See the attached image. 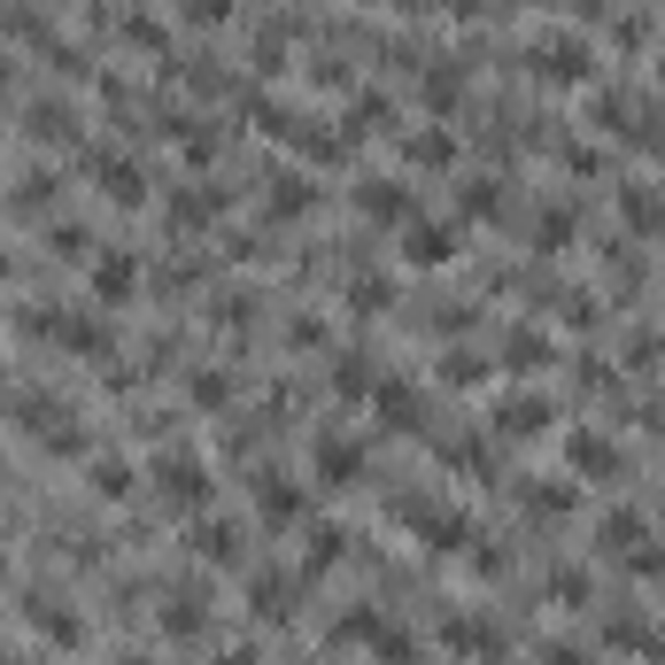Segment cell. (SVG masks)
<instances>
[{
    "mask_svg": "<svg viewBox=\"0 0 665 665\" xmlns=\"http://www.w3.org/2000/svg\"><path fill=\"white\" fill-rule=\"evenodd\" d=\"M24 325H39V332H55V341H62L70 356H109V332H101L94 317H77V310H32Z\"/></svg>",
    "mask_w": 665,
    "mask_h": 665,
    "instance_id": "6da1fadb",
    "label": "cell"
},
{
    "mask_svg": "<svg viewBox=\"0 0 665 665\" xmlns=\"http://www.w3.org/2000/svg\"><path fill=\"white\" fill-rule=\"evenodd\" d=\"M9 410H16V426H32V434H47L55 449H77V434H70V419H62V402H47V395H16Z\"/></svg>",
    "mask_w": 665,
    "mask_h": 665,
    "instance_id": "7a4b0ae2",
    "label": "cell"
},
{
    "mask_svg": "<svg viewBox=\"0 0 665 665\" xmlns=\"http://www.w3.org/2000/svg\"><path fill=\"white\" fill-rule=\"evenodd\" d=\"M155 480L171 487L179 504H202V495H209V472H202V464H194L186 449H171V457H162V464H155Z\"/></svg>",
    "mask_w": 665,
    "mask_h": 665,
    "instance_id": "3957f363",
    "label": "cell"
},
{
    "mask_svg": "<svg viewBox=\"0 0 665 665\" xmlns=\"http://www.w3.org/2000/svg\"><path fill=\"white\" fill-rule=\"evenodd\" d=\"M565 457H572V472H580V480H612V472H619V449H612L604 434H572V442H565Z\"/></svg>",
    "mask_w": 665,
    "mask_h": 665,
    "instance_id": "277c9868",
    "label": "cell"
},
{
    "mask_svg": "<svg viewBox=\"0 0 665 665\" xmlns=\"http://www.w3.org/2000/svg\"><path fill=\"white\" fill-rule=\"evenodd\" d=\"M356 202H364V217H379V225H402V217H410V194H402V186H387V179H364V186H356Z\"/></svg>",
    "mask_w": 665,
    "mask_h": 665,
    "instance_id": "5b68a950",
    "label": "cell"
},
{
    "mask_svg": "<svg viewBox=\"0 0 665 665\" xmlns=\"http://www.w3.org/2000/svg\"><path fill=\"white\" fill-rule=\"evenodd\" d=\"M132 287H140V264H132V256H101L94 294H101V302H132Z\"/></svg>",
    "mask_w": 665,
    "mask_h": 665,
    "instance_id": "8992f818",
    "label": "cell"
},
{
    "mask_svg": "<svg viewBox=\"0 0 665 665\" xmlns=\"http://www.w3.org/2000/svg\"><path fill=\"white\" fill-rule=\"evenodd\" d=\"M256 511H264L271 527H287V519L302 511V487H294V480H256Z\"/></svg>",
    "mask_w": 665,
    "mask_h": 665,
    "instance_id": "52a82bcc",
    "label": "cell"
},
{
    "mask_svg": "<svg viewBox=\"0 0 665 665\" xmlns=\"http://www.w3.org/2000/svg\"><path fill=\"white\" fill-rule=\"evenodd\" d=\"M94 179H101V186H109L117 202H140V194H147V179L132 171V162H124V155H94Z\"/></svg>",
    "mask_w": 665,
    "mask_h": 665,
    "instance_id": "ba28073f",
    "label": "cell"
},
{
    "mask_svg": "<svg viewBox=\"0 0 665 665\" xmlns=\"http://www.w3.org/2000/svg\"><path fill=\"white\" fill-rule=\"evenodd\" d=\"M449 247H457V232H442V225H410V232H402V256H410V264H442Z\"/></svg>",
    "mask_w": 665,
    "mask_h": 665,
    "instance_id": "9c48e42d",
    "label": "cell"
},
{
    "mask_svg": "<svg viewBox=\"0 0 665 665\" xmlns=\"http://www.w3.org/2000/svg\"><path fill=\"white\" fill-rule=\"evenodd\" d=\"M534 70H542V77H580V70H589V47H580V39H549V47L534 55Z\"/></svg>",
    "mask_w": 665,
    "mask_h": 665,
    "instance_id": "30bf717a",
    "label": "cell"
},
{
    "mask_svg": "<svg viewBox=\"0 0 665 665\" xmlns=\"http://www.w3.org/2000/svg\"><path fill=\"white\" fill-rule=\"evenodd\" d=\"M619 209H627V225H634V232H665V194L627 186V194H619Z\"/></svg>",
    "mask_w": 665,
    "mask_h": 665,
    "instance_id": "8fae6325",
    "label": "cell"
},
{
    "mask_svg": "<svg viewBox=\"0 0 665 665\" xmlns=\"http://www.w3.org/2000/svg\"><path fill=\"white\" fill-rule=\"evenodd\" d=\"M209 612H202V596L194 589H179V596H162V627H171V634H194Z\"/></svg>",
    "mask_w": 665,
    "mask_h": 665,
    "instance_id": "7c38bea8",
    "label": "cell"
},
{
    "mask_svg": "<svg viewBox=\"0 0 665 665\" xmlns=\"http://www.w3.org/2000/svg\"><path fill=\"white\" fill-rule=\"evenodd\" d=\"M317 472H325V480H356V442H332V434H325V442H317Z\"/></svg>",
    "mask_w": 665,
    "mask_h": 665,
    "instance_id": "4fadbf2b",
    "label": "cell"
},
{
    "mask_svg": "<svg viewBox=\"0 0 665 665\" xmlns=\"http://www.w3.org/2000/svg\"><path fill=\"white\" fill-rule=\"evenodd\" d=\"M194 549L217 557V565H232V557H240V534H232V527H194Z\"/></svg>",
    "mask_w": 665,
    "mask_h": 665,
    "instance_id": "5bb4252c",
    "label": "cell"
},
{
    "mask_svg": "<svg viewBox=\"0 0 665 665\" xmlns=\"http://www.w3.org/2000/svg\"><path fill=\"white\" fill-rule=\"evenodd\" d=\"M24 124H32L39 140H62V132H70V109H62V101H32V117H24Z\"/></svg>",
    "mask_w": 665,
    "mask_h": 665,
    "instance_id": "9a60e30c",
    "label": "cell"
},
{
    "mask_svg": "<svg viewBox=\"0 0 665 665\" xmlns=\"http://www.w3.org/2000/svg\"><path fill=\"white\" fill-rule=\"evenodd\" d=\"M264 202H279V217H302V209H310V186H302V179H271Z\"/></svg>",
    "mask_w": 665,
    "mask_h": 665,
    "instance_id": "2e32d148",
    "label": "cell"
},
{
    "mask_svg": "<svg viewBox=\"0 0 665 665\" xmlns=\"http://www.w3.org/2000/svg\"><path fill=\"white\" fill-rule=\"evenodd\" d=\"M542 426H549L542 402H504V434H542Z\"/></svg>",
    "mask_w": 665,
    "mask_h": 665,
    "instance_id": "e0dca14e",
    "label": "cell"
},
{
    "mask_svg": "<svg viewBox=\"0 0 665 665\" xmlns=\"http://www.w3.org/2000/svg\"><path fill=\"white\" fill-rule=\"evenodd\" d=\"M457 94H464V70H457V62H442V70L426 77V101H434V109H449Z\"/></svg>",
    "mask_w": 665,
    "mask_h": 665,
    "instance_id": "ac0fdd59",
    "label": "cell"
},
{
    "mask_svg": "<svg viewBox=\"0 0 665 665\" xmlns=\"http://www.w3.org/2000/svg\"><path fill=\"white\" fill-rule=\"evenodd\" d=\"M379 410H387V426H419V402H410V387H379Z\"/></svg>",
    "mask_w": 665,
    "mask_h": 665,
    "instance_id": "d6986e66",
    "label": "cell"
},
{
    "mask_svg": "<svg viewBox=\"0 0 665 665\" xmlns=\"http://www.w3.org/2000/svg\"><path fill=\"white\" fill-rule=\"evenodd\" d=\"M94 487H101V495H132V464L101 457V464H94Z\"/></svg>",
    "mask_w": 665,
    "mask_h": 665,
    "instance_id": "ffe728a7",
    "label": "cell"
},
{
    "mask_svg": "<svg viewBox=\"0 0 665 665\" xmlns=\"http://www.w3.org/2000/svg\"><path fill=\"white\" fill-rule=\"evenodd\" d=\"M634 527H642L634 511H612V519H604V549H634Z\"/></svg>",
    "mask_w": 665,
    "mask_h": 665,
    "instance_id": "44dd1931",
    "label": "cell"
},
{
    "mask_svg": "<svg viewBox=\"0 0 665 665\" xmlns=\"http://www.w3.org/2000/svg\"><path fill=\"white\" fill-rule=\"evenodd\" d=\"M225 387H232L225 372H194V402H202V410H217V402H225Z\"/></svg>",
    "mask_w": 665,
    "mask_h": 665,
    "instance_id": "7402d4cb",
    "label": "cell"
},
{
    "mask_svg": "<svg viewBox=\"0 0 665 665\" xmlns=\"http://www.w3.org/2000/svg\"><path fill=\"white\" fill-rule=\"evenodd\" d=\"M410 155H419V162H449L457 147H449V132H426V140H419V147H410Z\"/></svg>",
    "mask_w": 665,
    "mask_h": 665,
    "instance_id": "603a6c76",
    "label": "cell"
},
{
    "mask_svg": "<svg viewBox=\"0 0 665 665\" xmlns=\"http://www.w3.org/2000/svg\"><path fill=\"white\" fill-rule=\"evenodd\" d=\"M534 232H542V247H565V240H572V217H565V209H557V217H542V225H534Z\"/></svg>",
    "mask_w": 665,
    "mask_h": 665,
    "instance_id": "cb8c5ba5",
    "label": "cell"
},
{
    "mask_svg": "<svg viewBox=\"0 0 665 665\" xmlns=\"http://www.w3.org/2000/svg\"><path fill=\"white\" fill-rule=\"evenodd\" d=\"M179 9H186V24H217V16L232 9V0H179Z\"/></svg>",
    "mask_w": 665,
    "mask_h": 665,
    "instance_id": "d4e9b609",
    "label": "cell"
},
{
    "mask_svg": "<svg viewBox=\"0 0 665 665\" xmlns=\"http://www.w3.org/2000/svg\"><path fill=\"white\" fill-rule=\"evenodd\" d=\"M356 310H387V279H356Z\"/></svg>",
    "mask_w": 665,
    "mask_h": 665,
    "instance_id": "484cf974",
    "label": "cell"
},
{
    "mask_svg": "<svg viewBox=\"0 0 665 665\" xmlns=\"http://www.w3.org/2000/svg\"><path fill=\"white\" fill-rule=\"evenodd\" d=\"M542 665H589V650H572V642H549V650H542Z\"/></svg>",
    "mask_w": 665,
    "mask_h": 665,
    "instance_id": "4316f807",
    "label": "cell"
},
{
    "mask_svg": "<svg viewBox=\"0 0 665 665\" xmlns=\"http://www.w3.org/2000/svg\"><path fill=\"white\" fill-rule=\"evenodd\" d=\"M117 665H147V657H140V650H124V657H117Z\"/></svg>",
    "mask_w": 665,
    "mask_h": 665,
    "instance_id": "83f0119b",
    "label": "cell"
},
{
    "mask_svg": "<svg viewBox=\"0 0 665 665\" xmlns=\"http://www.w3.org/2000/svg\"><path fill=\"white\" fill-rule=\"evenodd\" d=\"M0 94H9V62H0Z\"/></svg>",
    "mask_w": 665,
    "mask_h": 665,
    "instance_id": "f1b7e54d",
    "label": "cell"
},
{
    "mask_svg": "<svg viewBox=\"0 0 665 665\" xmlns=\"http://www.w3.org/2000/svg\"><path fill=\"white\" fill-rule=\"evenodd\" d=\"M0 572H9V557H0Z\"/></svg>",
    "mask_w": 665,
    "mask_h": 665,
    "instance_id": "f546056e",
    "label": "cell"
}]
</instances>
